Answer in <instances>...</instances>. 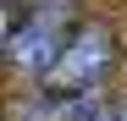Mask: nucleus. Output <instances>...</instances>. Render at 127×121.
I'll return each mask as SVG.
<instances>
[{
  "mask_svg": "<svg viewBox=\"0 0 127 121\" xmlns=\"http://www.w3.org/2000/svg\"><path fill=\"white\" fill-rule=\"evenodd\" d=\"M72 28V0H44V6H33L22 22L11 28L6 39V60L17 72H28V77H50V66L61 60V50H66V33Z\"/></svg>",
  "mask_w": 127,
  "mask_h": 121,
  "instance_id": "f257e3e1",
  "label": "nucleus"
},
{
  "mask_svg": "<svg viewBox=\"0 0 127 121\" xmlns=\"http://www.w3.org/2000/svg\"><path fill=\"white\" fill-rule=\"evenodd\" d=\"M111 60H116V39H111V28L89 22V28H77V33L66 39V50H61V60L50 66L44 88H55V94H83V88H94L99 77L111 72Z\"/></svg>",
  "mask_w": 127,
  "mask_h": 121,
  "instance_id": "f03ea898",
  "label": "nucleus"
},
{
  "mask_svg": "<svg viewBox=\"0 0 127 121\" xmlns=\"http://www.w3.org/2000/svg\"><path fill=\"white\" fill-rule=\"evenodd\" d=\"M6 39H11V0H0V50H6Z\"/></svg>",
  "mask_w": 127,
  "mask_h": 121,
  "instance_id": "7ed1b4c3",
  "label": "nucleus"
},
{
  "mask_svg": "<svg viewBox=\"0 0 127 121\" xmlns=\"http://www.w3.org/2000/svg\"><path fill=\"white\" fill-rule=\"evenodd\" d=\"M77 121H116V116L105 110V105H83V116H77Z\"/></svg>",
  "mask_w": 127,
  "mask_h": 121,
  "instance_id": "20e7f679",
  "label": "nucleus"
},
{
  "mask_svg": "<svg viewBox=\"0 0 127 121\" xmlns=\"http://www.w3.org/2000/svg\"><path fill=\"white\" fill-rule=\"evenodd\" d=\"M122 121H127V116H122Z\"/></svg>",
  "mask_w": 127,
  "mask_h": 121,
  "instance_id": "39448f33",
  "label": "nucleus"
}]
</instances>
